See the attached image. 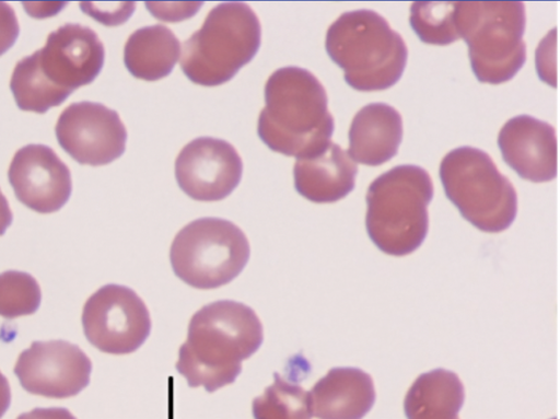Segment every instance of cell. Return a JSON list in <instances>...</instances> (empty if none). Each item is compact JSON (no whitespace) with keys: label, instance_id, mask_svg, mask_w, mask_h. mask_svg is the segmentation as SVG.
<instances>
[{"label":"cell","instance_id":"cell-12","mask_svg":"<svg viewBox=\"0 0 560 419\" xmlns=\"http://www.w3.org/2000/svg\"><path fill=\"white\" fill-rule=\"evenodd\" d=\"M57 139L81 165L104 166L120 159L128 132L119 114L103 104L83 102L68 107L59 118Z\"/></svg>","mask_w":560,"mask_h":419},{"label":"cell","instance_id":"cell-25","mask_svg":"<svg viewBox=\"0 0 560 419\" xmlns=\"http://www.w3.org/2000/svg\"><path fill=\"white\" fill-rule=\"evenodd\" d=\"M18 419H78L66 407L35 408L22 414Z\"/></svg>","mask_w":560,"mask_h":419},{"label":"cell","instance_id":"cell-20","mask_svg":"<svg viewBox=\"0 0 560 419\" xmlns=\"http://www.w3.org/2000/svg\"><path fill=\"white\" fill-rule=\"evenodd\" d=\"M464 400L465 388L458 375L435 369L416 379L404 409L407 419H458Z\"/></svg>","mask_w":560,"mask_h":419},{"label":"cell","instance_id":"cell-4","mask_svg":"<svg viewBox=\"0 0 560 419\" xmlns=\"http://www.w3.org/2000/svg\"><path fill=\"white\" fill-rule=\"evenodd\" d=\"M326 51L359 92H381L401 79L408 61L402 37L380 14L361 10L341 15L328 30Z\"/></svg>","mask_w":560,"mask_h":419},{"label":"cell","instance_id":"cell-23","mask_svg":"<svg viewBox=\"0 0 560 419\" xmlns=\"http://www.w3.org/2000/svg\"><path fill=\"white\" fill-rule=\"evenodd\" d=\"M42 301V287L33 275L19 270L0 273V316L14 319L33 315Z\"/></svg>","mask_w":560,"mask_h":419},{"label":"cell","instance_id":"cell-7","mask_svg":"<svg viewBox=\"0 0 560 419\" xmlns=\"http://www.w3.org/2000/svg\"><path fill=\"white\" fill-rule=\"evenodd\" d=\"M260 46L261 25L255 12L245 3H223L185 43L182 69L195 84L220 86L250 63Z\"/></svg>","mask_w":560,"mask_h":419},{"label":"cell","instance_id":"cell-16","mask_svg":"<svg viewBox=\"0 0 560 419\" xmlns=\"http://www.w3.org/2000/svg\"><path fill=\"white\" fill-rule=\"evenodd\" d=\"M358 166L331 141L320 151L298 159L294 166L296 191L315 203H334L355 188Z\"/></svg>","mask_w":560,"mask_h":419},{"label":"cell","instance_id":"cell-11","mask_svg":"<svg viewBox=\"0 0 560 419\" xmlns=\"http://www.w3.org/2000/svg\"><path fill=\"white\" fill-rule=\"evenodd\" d=\"M92 371L90 357L67 340L34 341L20 354L14 369L28 393L60 399L85 389Z\"/></svg>","mask_w":560,"mask_h":419},{"label":"cell","instance_id":"cell-22","mask_svg":"<svg viewBox=\"0 0 560 419\" xmlns=\"http://www.w3.org/2000/svg\"><path fill=\"white\" fill-rule=\"evenodd\" d=\"M456 2H416L410 9V26L427 45L447 46L459 40L454 23Z\"/></svg>","mask_w":560,"mask_h":419},{"label":"cell","instance_id":"cell-17","mask_svg":"<svg viewBox=\"0 0 560 419\" xmlns=\"http://www.w3.org/2000/svg\"><path fill=\"white\" fill-rule=\"evenodd\" d=\"M318 419H362L372 409L376 392L372 376L358 368H334L310 392Z\"/></svg>","mask_w":560,"mask_h":419},{"label":"cell","instance_id":"cell-3","mask_svg":"<svg viewBox=\"0 0 560 419\" xmlns=\"http://www.w3.org/2000/svg\"><path fill=\"white\" fill-rule=\"evenodd\" d=\"M265 101L258 136L271 151L301 159L330 142L335 120L327 93L310 71L296 67L276 71L266 84Z\"/></svg>","mask_w":560,"mask_h":419},{"label":"cell","instance_id":"cell-19","mask_svg":"<svg viewBox=\"0 0 560 419\" xmlns=\"http://www.w3.org/2000/svg\"><path fill=\"white\" fill-rule=\"evenodd\" d=\"M180 55L175 34L166 26L155 25L137 31L128 39L125 65L135 78L156 82L173 73Z\"/></svg>","mask_w":560,"mask_h":419},{"label":"cell","instance_id":"cell-6","mask_svg":"<svg viewBox=\"0 0 560 419\" xmlns=\"http://www.w3.org/2000/svg\"><path fill=\"white\" fill-rule=\"evenodd\" d=\"M454 23L480 83L511 81L526 61V16L521 2H456Z\"/></svg>","mask_w":560,"mask_h":419},{"label":"cell","instance_id":"cell-1","mask_svg":"<svg viewBox=\"0 0 560 419\" xmlns=\"http://www.w3.org/2000/svg\"><path fill=\"white\" fill-rule=\"evenodd\" d=\"M262 342L264 327L253 309L235 301H218L191 318L176 368L191 387L203 386L212 393L234 383L242 362Z\"/></svg>","mask_w":560,"mask_h":419},{"label":"cell","instance_id":"cell-10","mask_svg":"<svg viewBox=\"0 0 560 419\" xmlns=\"http://www.w3.org/2000/svg\"><path fill=\"white\" fill-rule=\"evenodd\" d=\"M82 322L89 341L112 354L137 351L152 330L147 304L132 289L119 284L95 292L84 306Z\"/></svg>","mask_w":560,"mask_h":419},{"label":"cell","instance_id":"cell-18","mask_svg":"<svg viewBox=\"0 0 560 419\" xmlns=\"http://www.w3.org/2000/svg\"><path fill=\"white\" fill-rule=\"evenodd\" d=\"M402 135V118L395 108L383 103L370 104L352 121L348 155L363 165H383L397 155Z\"/></svg>","mask_w":560,"mask_h":419},{"label":"cell","instance_id":"cell-27","mask_svg":"<svg viewBox=\"0 0 560 419\" xmlns=\"http://www.w3.org/2000/svg\"><path fill=\"white\" fill-rule=\"evenodd\" d=\"M12 403V389L8 377L0 372V419L9 410Z\"/></svg>","mask_w":560,"mask_h":419},{"label":"cell","instance_id":"cell-5","mask_svg":"<svg viewBox=\"0 0 560 419\" xmlns=\"http://www.w3.org/2000/svg\"><path fill=\"white\" fill-rule=\"evenodd\" d=\"M433 195L429 173L416 165L397 166L375 179L366 195V231L374 245L396 257L416 252L428 235Z\"/></svg>","mask_w":560,"mask_h":419},{"label":"cell","instance_id":"cell-9","mask_svg":"<svg viewBox=\"0 0 560 419\" xmlns=\"http://www.w3.org/2000/svg\"><path fill=\"white\" fill-rule=\"evenodd\" d=\"M250 245L233 222L202 218L189 223L171 248L174 272L187 284L202 290L232 282L248 264Z\"/></svg>","mask_w":560,"mask_h":419},{"label":"cell","instance_id":"cell-26","mask_svg":"<svg viewBox=\"0 0 560 419\" xmlns=\"http://www.w3.org/2000/svg\"><path fill=\"white\" fill-rule=\"evenodd\" d=\"M14 214L11 210L8 198L0 190V236H3L13 224Z\"/></svg>","mask_w":560,"mask_h":419},{"label":"cell","instance_id":"cell-15","mask_svg":"<svg viewBox=\"0 0 560 419\" xmlns=\"http://www.w3.org/2000/svg\"><path fill=\"white\" fill-rule=\"evenodd\" d=\"M498 146L503 161L532 183H547L557 176L555 129L530 116L509 120L501 129Z\"/></svg>","mask_w":560,"mask_h":419},{"label":"cell","instance_id":"cell-14","mask_svg":"<svg viewBox=\"0 0 560 419\" xmlns=\"http://www.w3.org/2000/svg\"><path fill=\"white\" fill-rule=\"evenodd\" d=\"M9 179L18 199L42 214L60 211L73 190L70 168L43 144L27 146L15 154Z\"/></svg>","mask_w":560,"mask_h":419},{"label":"cell","instance_id":"cell-21","mask_svg":"<svg viewBox=\"0 0 560 419\" xmlns=\"http://www.w3.org/2000/svg\"><path fill=\"white\" fill-rule=\"evenodd\" d=\"M255 419H312L310 392L275 373V382L254 399Z\"/></svg>","mask_w":560,"mask_h":419},{"label":"cell","instance_id":"cell-2","mask_svg":"<svg viewBox=\"0 0 560 419\" xmlns=\"http://www.w3.org/2000/svg\"><path fill=\"white\" fill-rule=\"evenodd\" d=\"M105 59L104 44L93 30L67 24L50 34L44 49L16 66L11 90L19 108L44 115L61 106L77 90L95 82Z\"/></svg>","mask_w":560,"mask_h":419},{"label":"cell","instance_id":"cell-24","mask_svg":"<svg viewBox=\"0 0 560 419\" xmlns=\"http://www.w3.org/2000/svg\"><path fill=\"white\" fill-rule=\"evenodd\" d=\"M21 34L20 23L11 5L0 2V57L12 49Z\"/></svg>","mask_w":560,"mask_h":419},{"label":"cell","instance_id":"cell-8","mask_svg":"<svg viewBox=\"0 0 560 419\" xmlns=\"http://www.w3.org/2000/svg\"><path fill=\"white\" fill-rule=\"evenodd\" d=\"M440 178L448 200L462 217L486 233L508 230L517 213V195L483 151L462 147L441 162Z\"/></svg>","mask_w":560,"mask_h":419},{"label":"cell","instance_id":"cell-13","mask_svg":"<svg viewBox=\"0 0 560 419\" xmlns=\"http://www.w3.org/2000/svg\"><path fill=\"white\" fill-rule=\"evenodd\" d=\"M243 161L229 142L198 138L187 144L176 160V179L180 189L198 201H220L240 185Z\"/></svg>","mask_w":560,"mask_h":419}]
</instances>
